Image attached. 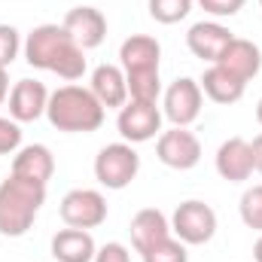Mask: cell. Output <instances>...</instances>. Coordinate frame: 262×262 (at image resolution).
Here are the masks:
<instances>
[{
    "label": "cell",
    "instance_id": "obj_8",
    "mask_svg": "<svg viewBox=\"0 0 262 262\" xmlns=\"http://www.w3.org/2000/svg\"><path fill=\"white\" fill-rule=\"evenodd\" d=\"M162 110L159 104H146V101H128L125 107H119V116H116V128L122 134V140L137 146V143H146L152 140L156 134H162Z\"/></svg>",
    "mask_w": 262,
    "mask_h": 262
},
{
    "label": "cell",
    "instance_id": "obj_16",
    "mask_svg": "<svg viewBox=\"0 0 262 262\" xmlns=\"http://www.w3.org/2000/svg\"><path fill=\"white\" fill-rule=\"evenodd\" d=\"M92 95L104 104V110H119L128 104V79L119 64H98L92 70Z\"/></svg>",
    "mask_w": 262,
    "mask_h": 262
},
{
    "label": "cell",
    "instance_id": "obj_17",
    "mask_svg": "<svg viewBox=\"0 0 262 262\" xmlns=\"http://www.w3.org/2000/svg\"><path fill=\"white\" fill-rule=\"evenodd\" d=\"M216 64L223 67V70H229L232 76L250 82V79L262 70V49L253 43V40L235 37V40L223 49V55L216 58Z\"/></svg>",
    "mask_w": 262,
    "mask_h": 262
},
{
    "label": "cell",
    "instance_id": "obj_10",
    "mask_svg": "<svg viewBox=\"0 0 262 262\" xmlns=\"http://www.w3.org/2000/svg\"><path fill=\"white\" fill-rule=\"evenodd\" d=\"M64 31L76 40V46L82 52L89 49H98L107 37V15L98 9V6H73L67 9L64 15Z\"/></svg>",
    "mask_w": 262,
    "mask_h": 262
},
{
    "label": "cell",
    "instance_id": "obj_22",
    "mask_svg": "<svg viewBox=\"0 0 262 262\" xmlns=\"http://www.w3.org/2000/svg\"><path fill=\"white\" fill-rule=\"evenodd\" d=\"M192 3L195 0H146L149 15L159 25H177V21H183L192 12Z\"/></svg>",
    "mask_w": 262,
    "mask_h": 262
},
{
    "label": "cell",
    "instance_id": "obj_18",
    "mask_svg": "<svg viewBox=\"0 0 262 262\" xmlns=\"http://www.w3.org/2000/svg\"><path fill=\"white\" fill-rule=\"evenodd\" d=\"M9 174L28 177V180H37V183L46 186V183L52 180V174H55V156H52V149H49L46 143H28V146H18Z\"/></svg>",
    "mask_w": 262,
    "mask_h": 262
},
{
    "label": "cell",
    "instance_id": "obj_23",
    "mask_svg": "<svg viewBox=\"0 0 262 262\" xmlns=\"http://www.w3.org/2000/svg\"><path fill=\"white\" fill-rule=\"evenodd\" d=\"M238 213H241V223L253 232H262V183L259 186H250L241 201H238Z\"/></svg>",
    "mask_w": 262,
    "mask_h": 262
},
{
    "label": "cell",
    "instance_id": "obj_27",
    "mask_svg": "<svg viewBox=\"0 0 262 262\" xmlns=\"http://www.w3.org/2000/svg\"><path fill=\"white\" fill-rule=\"evenodd\" d=\"M244 3L247 0H198V6L204 12H210L213 18H232V15H238L244 9Z\"/></svg>",
    "mask_w": 262,
    "mask_h": 262
},
{
    "label": "cell",
    "instance_id": "obj_12",
    "mask_svg": "<svg viewBox=\"0 0 262 262\" xmlns=\"http://www.w3.org/2000/svg\"><path fill=\"white\" fill-rule=\"evenodd\" d=\"M213 165H216V174H220L223 180H229V183H244V180H250V174L256 171V168H253V146H250V140H244V137H229V140H223L220 149H216Z\"/></svg>",
    "mask_w": 262,
    "mask_h": 262
},
{
    "label": "cell",
    "instance_id": "obj_20",
    "mask_svg": "<svg viewBox=\"0 0 262 262\" xmlns=\"http://www.w3.org/2000/svg\"><path fill=\"white\" fill-rule=\"evenodd\" d=\"M198 85H201V92H204L213 104H235V101H241V98H244V89H247V82H244V79L232 76L229 70H223L220 64L207 67V70L201 73Z\"/></svg>",
    "mask_w": 262,
    "mask_h": 262
},
{
    "label": "cell",
    "instance_id": "obj_30",
    "mask_svg": "<svg viewBox=\"0 0 262 262\" xmlns=\"http://www.w3.org/2000/svg\"><path fill=\"white\" fill-rule=\"evenodd\" d=\"M9 98V76H6V70L0 67V104Z\"/></svg>",
    "mask_w": 262,
    "mask_h": 262
},
{
    "label": "cell",
    "instance_id": "obj_13",
    "mask_svg": "<svg viewBox=\"0 0 262 262\" xmlns=\"http://www.w3.org/2000/svg\"><path fill=\"white\" fill-rule=\"evenodd\" d=\"M235 40V34L226 28V25H220V21H195L189 31H186V46H189V52L201 58V61H207V64H216V58L223 55V49L229 46Z\"/></svg>",
    "mask_w": 262,
    "mask_h": 262
},
{
    "label": "cell",
    "instance_id": "obj_33",
    "mask_svg": "<svg viewBox=\"0 0 262 262\" xmlns=\"http://www.w3.org/2000/svg\"><path fill=\"white\" fill-rule=\"evenodd\" d=\"M259 6H262V0H259Z\"/></svg>",
    "mask_w": 262,
    "mask_h": 262
},
{
    "label": "cell",
    "instance_id": "obj_24",
    "mask_svg": "<svg viewBox=\"0 0 262 262\" xmlns=\"http://www.w3.org/2000/svg\"><path fill=\"white\" fill-rule=\"evenodd\" d=\"M140 259L143 262H189V253H186V244L171 235V238L159 241L156 247H149Z\"/></svg>",
    "mask_w": 262,
    "mask_h": 262
},
{
    "label": "cell",
    "instance_id": "obj_5",
    "mask_svg": "<svg viewBox=\"0 0 262 262\" xmlns=\"http://www.w3.org/2000/svg\"><path fill=\"white\" fill-rule=\"evenodd\" d=\"M171 235L180 238L186 247H201L216 235V210L198 198L177 204L171 216Z\"/></svg>",
    "mask_w": 262,
    "mask_h": 262
},
{
    "label": "cell",
    "instance_id": "obj_21",
    "mask_svg": "<svg viewBox=\"0 0 262 262\" xmlns=\"http://www.w3.org/2000/svg\"><path fill=\"white\" fill-rule=\"evenodd\" d=\"M125 79H128V101L159 104V98H162V76H159V70L125 73Z\"/></svg>",
    "mask_w": 262,
    "mask_h": 262
},
{
    "label": "cell",
    "instance_id": "obj_29",
    "mask_svg": "<svg viewBox=\"0 0 262 262\" xmlns=\"http://www.w3.org/2000/svg\"><path fill=\"white\" fill-rule=\"evenodd\" d=\"M250 146H253V168L262 174V134L253 137V143H250Z\"/></svg>",
    "mask_w": 262,
    "mask_h": 262
},
{
    "label": "cell",
    "instance_id": "obj_15",
    "mask_svg": "<svg viewBox=\"0 0 262 262\" xmlns=\"http://www.w3.org/2000/svg\"><path fill=\"white\" fill-rule=\"evenodd\" d=\"M128 232H131L134 250L143 256L149 247H156L159 241L171 238V220H168L159 207H143V210H137V213L131 216Z\"/></svg>",
    "mask_w": 262,
    "mask_h": 262
},
{
    "label": "cell",
    "instance_id": "obj_3",
    "mask_svg": "<svg viewBox=\"0 0 262 262\" xmlns=\"http://www.w3.org/2000/svg\"><path fill=\"white\" fill-rule=\"evenodd\" d=\"M46 204V186L18 174H9L0 183V235L21 238L34 226L40 207Z\"/></svg>",
    "mask_w": 262,
    "mask_h": 262
},
{
    "label": "cell",
    "instance_id": "obj_9",
    "mask_svg": "<svg viewBox=\"0 0 262 262\" xmlns=\"http://www.w3.org/2000/svg\"><path fill=\"white\" fill-rule=\"evenodd\" d=\"M156 156L165 168L192 171L201 162V140L189 128H168L156 140Z\"/></svg>",
    "mask_w": 262,
    "mask_h": 262
},
{
    "label": "cell",
    "instance_id": "obj_26",
    "mask_svg": "<svg viewBox=\"0 0 262 262\" xmlns=\"http://www.w3.org/2000/svg\"><path fill=\"white\" fill-rule=\"evenodd\" d=\"M21 146V128L15 119L0 116V156H12Z\"/></svg>",
    "mask_w": 262,
    "mask_h": 262
},
{
    "label": "cell",
    "instance_id": "obj_1",
    "mask_svg": "<svg viewBox=\"0 0 262 262\" xmlns=\"http://www.w3.org/2000/svg\"><path fill=\"white\" fill-rule=\"evenodd\" d=\"M25 61L37 70H49L67 82L82 79L85 73V52L64 31V25H37L25 37Z\"/></svg>",
    "mask_w": 262,
    "mask_h": 262
},
{
    "label": "cell",
    "instance_id": "obj_32",
    "mask_svg": "<svg viewBox=\"0 0 262 262\" xmlns=\"http://www.w3.org/2000/svg\"><path fill=\"white\" fill-rule=\"evenodd\" d=\"M256 122L262 125V98H259V104H256Z\"/></svg>",
    "mask_w": 262,
    "mask_h": 262
},
{
    "label": "cell",
    "instance_id": "obj_6",
    "mask_svg": "<svg viewBox=\"0 0 262 262\" xmlns=\"http://www.w3.org/2000/svg\"><path fill=\"white\" fill-rule=\"evenodd\" d=\"M201 104H204V92H201L198 79L177 76L162 95V116L174 128H189L201 116Z\"/></svg>",
    "mask_w": 262,
    "mask_h": 262
},
{
    "label": "cell",
    "instance_id": "obj_19",
    "mask_svg": "<svg viewBox=\"0 0 262 262\" xmlns=\"http://www.w3.org/2000/svg\"><path fill=\"white\" fill-rule=\"evenodd\" d=\"M55 262H95L98 253V244L92 238V232L85 229H61L52 235V244H49Z\"/></svg>",
    "mask_w": 262,
    "mask_h": 262
},
{
    "label": "cell",
    "instance_id": "obj_7",
    "mask_svg": "<svg viewBox=\"0 0 262 262\" xmlns=\"http://www.w3.org/2000/svg\"><path fill=\"white\" fill-rule=\"evenodd\" d=\"M58 213L64 226L92 232L107 220V198L98 189H70L58 204Z\"/></svg>",
    "mask_w": 262,
    "mask_h": 262
},
{
    "label": "cell",
    "instance_id": "obj_2",
    "mask_svg": "<svg viewBox=\"0 0 262 262\" xmlns=\"http://www.w3.org/2000/svg\"><path fill=\"white\" fill-rule=\"evenodd\" d=\"M104 116L107 110L92 95V89H82L76 82H67L49 95L46 119L52 122V128L64 134H92L104 125Z\"/></svg>",
    "mask_w": 262,
    "mask_h": 262
},
{
    "label": "cell",
    "instance_id": "obj_25",
    "mask_svg": "<svg viewBox=\"0 0 262 262\" xmlns=\"http://www.w3.org/2000/svg\"><path fill=\"white\" fill-rule=\"evenodd\" d=\"M21 37H18V31L12 28V25H0V67L3 70H9V64L18 58V52H21Z\"/></svg>",
    "mask_w": 262,
    "mask_h": 262
},
{
    "label": "cell",
    "instance_id": "obj_11",
    "mask_svg": "<svg viewBox=\"0 0 262 262\" xmlns=\"http://www.w3.org/2000/svg\"><path fill=\"white\" fill-rule=\"evenodd\" d=\"M49 89L40 79H18L9 89V119L21 122H37L40 116H46L49 107Z\"/></svg>",
    "mask_w": 262,
    "mask_h": 262
},
{
    "label": "cell",
    "instance_id": "obj_4",
    "mask_svg": "<svg viewBox=\"0 0 262 262\" xmlns=\"http://www.w3.org/2000/svg\"><path fill=\"white\" fill-rule=\"evenodd\" d=\"M137 171H140V156H137V149L131 143H125V140L107 143L95 156V180L104 189L119 192V189L131 186V180L137 177Z\"/></svg>",
    "mask_w": 262,
    "mask_h": 262
},
{
    "label": "cell",
    "instance_id": "obj_28",
    "mask_svg": "<svg viewBox=\"0 0 262 262\" xmlns=\"http://www.w3.org/2000/svg\"><path fill=\"white\" fill-rule=\"evenodd\" d=\"M95 262H131V253H128L125 244H119V241H107L104 247H98Z\"/></svg>",
    "mask_w": 262,
    "mask_h": 262
},
{
    "label": "cell",
    "instance_id": "obj_14",
    "mask_svg": "<svg viewBox=\"0 0 262 262\" xmlns=\"http://www.w3.org/2000/svg\"><path fill=\"white\" fill-rule=\"evenodd\" d=\"M162 64V43L149 34H131L119 46V67L125 73H143L159 70Z\"/></svg>",
    "mask_w": 262,
    "mask_h": 262
},
{
    "label": "cell",
    "instance_id": "obj_31",
    "mask_svg": "<svg viewBox=\"0 0 262 262\" xmlns=\"http://www.w3.org/2000/svg\"><path fill=\"white\" fill-rule=\"evenodd\" d=\"M253 259L262 262V232H259V238H256V244H253Z\"/></svg>",
    "mask_w": 262,
    "mask_h": 262
}]
</instances>
